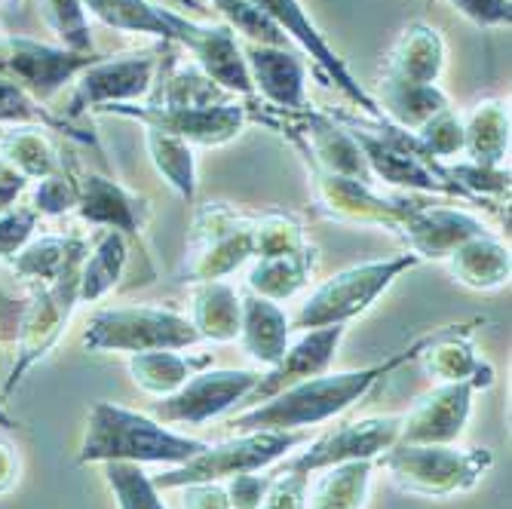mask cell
I'll return each mask as SVG.
<instances>
[{"label": "cell", "mask_w": 512, "mask_h": 509, "mask_svg": "<svg viewBox=\"0 0 512 509\" xmlns=\"http://www.w3.org/2000/svg\"><path fill=\"white\" fill-rule=\"evenodd\" d=\"M451 7L482 28H497L512 22V4L509 0H451Z\"/></svg>", "instance_id": "c3c4849f"}, {"label": "cell", "mask_w": 512, "mask_h": 509, "mask_svg": "<svg viewBox=\"0 0 512 509\" xmlns=\"http://www.w3.org/2000/svg\"><path fill=\"white\" fill-rule=\"evenodd\" d=\"M252 221L255 212L230 203H206L194 212L188 255H184V283L227 280L252 258Z\"/></svg>", "instance_id": "52a82bcc"}, {"label": "cell", "mask_w": 512, "mask_h": 509, "mask_svg": "<svg viewBox=\"0 0 512 509\" xmlns=\"http://www.w3.org/2000/svg\"><path fill=\"white\" fill-rule=\"evenodd\" d=\"M445 59H448V50H445L439 28L427 22H411L393 43L384 74L411 80V83H439L445 71Z\"/></svg>", "instance_id": "603a6c76"}, {"label": "cell", "mask_w": 512, "mask_h": 509, "mask_svg": "<svg viewBox=\"0 0 512 509\" xmlns=\"http://www.w3.org/2000/svg\"><path fill=\"white\" fill-rule=\"evenodd\" d=\"M488 234L482 218L467 209H448V206H427L414 200L408 215L399 224V234L411 255L421 261H445L457 246L473 237Z\"/></svg>", "instance_id": "d6986e66"}, {"label": "cell", "mask_w": 512, "mask_h": 509, "mask_svg": "<svg viewBox=\"0 0 512 509\" xmlns=\"http://www.w3.org/2000/svg\"><path fill=\"white\" fill-rule=\"evenodd\" d=\"M28 178L22 172H16L7 160H0V212L16 206V200L25 194Z\"/></svg>", "instance_id": "816d5d0a"}, {"label": "cell", "mask_w": 512, "mask_h": 509, "mask_svg": "<svg viewBox=\"0 0 512 509\" xmlns=\"http://www.w3.org/2000/svg\"><path fill=\"white\" fill-rule=\"evenodd\" d=\"M43 22L56 34L59 46L77 56H92V31L83 0H37Z\"/></svg>", "instance_id": "f35d334b"}, {"label": "cell", "mask_w": 512, "mask_h": 509, "mask_svg": "<svg viewBox=\"0 0 512 509\" xmlns=\"http://www.w3.org/2000/svg\"><path fill=\"white\" fill-rule=\"evenodd\" d=\"M83 258H77L56 283L34 286L31 298L25 301L22 316H19V332H16V362H13V372H10L7 384H4V399H10L13 390L22 384V378L46 353H53V347L62 341L68 322H71V313L80 304L77 289H80Z\"/></svg>", "instance_id": "ba28073f"}, {"label": "cell", "mask_w": 512, "mask_h": 509, "mask_svg": "<svg viewBox=\"0 0 512 509\" xmlns=\"http://www.w3.org/2000/svg\"><path fill=\"white\" fill-rule=\"evenodd\" d=\"M126 264H129V240L120 230H99L92 237L80 267V289H77L80 304H96L105 295H111L123 280Z\"/></svg>", "instance_id": "4dcf8cb0"}, {"label": "cell", "mask_w": 512, "mask_h": 509, "mask_svg": "<svg viewBox=\"0 0 512 509\" xmlns=\"http://www.w3.org/2000/svg\"><path fill=\"white\" fill-rule=\"evenodd\" d=\"M445 261H448V270H451L454 280L460 286L473 289V292L503 289L509 283V273H512L509 246L491 234L467 240L463 246H457Z\"/></svg>", "instance_id": "484cf974"}, {"label": "cell", "mask_w": 512, "mask_h": 509, "mask_svg": "<svg viewBox=\"0 0 512 509\" xmlns=\"http://www.w3.org/2000/svg\"><path fill=\"white\" fill-rule=\"evenodd\" d=\"M227 488V500L230 509H258L267 488H270V476H258V473H243L224 482Z\"/></svg>", "instance_id": "681fc988"}, {"label": "cell", "mask_w": 512, "mask_h": 509, "mask_svg": "<svg viewBox=\"0 0 512 509\" xmlns=\"http://www.w3.org/2000/svg\"><path fill=\"white\" fill-rule=\"evenodd\" d=\"M102 114L135 120L145 129L166 132L172 138H181V142L200 145V148H221L227 142H234L249 123V108L237 99H227L218 105H194V108L129 102V105H108L102 108Z\"/></svg>", "instance_id": "9c48e42d"}, {"label": "cell", "mask_w": 512, "mask_h": 509, "mask_svg": "<svg viewBox=\"0 0 512 509\" xmlns=\"http://www.w3.org/2000/svg\"><path fill=\"white\" fill-rule=\"evenodd\" d=\"M178 491H184L181 509H230L224 482H194Z\"/></svg>", "instance_id": "f907efd6"}, {"label": "cell", "mask_w": 512, "mask_h": 509, "mask_svg": "<svg viewBox=\"0 0 512 509\" xmlns=\"http://www.w3.org/2000/svg\"><path fill=\"white\" fill-rule=\"evenodd\" d=\"M399 424L402 418H396V414L338 424L310 439L307 445H301L298 454L283 457V467L279 470L313 476L319 470L350 464V460H378L387 448L399 442Z\"/></svg>", "instance_id": "4fadbf2b"}, {"label": "cell", "mask_w": 512, "mask_h": 509, "mask_svg": "<svg viewBox=\"0 0 512 509\" xmlns=\"http://www.w3.org/2000/svg\"><path fill=\"white\" fill-rule=\"evenodd\" d=\"M0 123L10 126H53L56 120L34 102L25 89L0 77Z\"/></svg>", "instance_id": "f6af8a7d"}, {"label": "cell", "mask_w": 512, "mask_h": 509, "mask_svg": "<svg viewBox=\"0 0 512 509\" xmlns=\"http://www.w3.org/2000/svg\"><path fill=\"white\" fill-rule=\"evenodd\" d=\"M310 442V430L279 433V430H255V433H234L224 442L206 445L188 464L166 467L154 479L157 491H175L194 482H227L243 473H261L276 460L289 457L295 448Z\"/></svg>", "instance_id": "5b68a950"}, {"label": "cell", "mask_w": 512, "mask_h": 509, "mask_svg": "<svg viewBox=\"0 0 512 509\" xmlns=\"http://www.w3.org/2000/svg\"><path fill=\"white\" fill-rule=\"evenodd\" d=\"M19 479V454L10 442L0 439V494L10 491Z\"/></svg>", "instance_id": "f5cc1de1"}, {"label": "cell", "mask_w": 512, "mask_h": 509, "mask_svg": "<svg viewBox=\"0 0 512 509\" xmlns=\"http://www.w3.org/2000/svg\"><path fill=\"white\" fill-rule=\"evenodd\" d=\"M209 442L181 436L151 414L123 408L117 402H92L86 418V436L80 445V464H111V460H126V464H160L178 467L197 457Z\"/></svg>", "instance_id": "7a4b0ae2"}, {"label": "cell", "mask_w": 512, "mask_h": 509, "mask_svg": "<svg viewBox=\"0 0 512 509\" xmlns=\"http://www.w3.org/2000/svg\"><path fill=\"white\" fill-rule=\"evenodd\" d=\"M378 467L390 479L417 497L445 500L473 491L494 467L491 448H457V445H405L396 442L378 457Z\"/></svg>", "instance_id": "3957f363"}, {"label": "cell", "mask_w": 512, "mask_h": 509, "mask_svg": "<svg viewBox=\"0 0 512 509\" xmlns=\"http://www.w3.org/2000/svg\"><path fill=\"white\" fill-rule=\"evenodd\" d=\"M89 249V243L77 234H43L34 237L22 252H16L10 258V267L16 273V280L28 283V286H50L59 276L77 261L83 258Z\"/></svg>", "instance_id": "f1b7e54d"}, {"label": "cell", "mask_w": 512, "mask_h": 509, "mask_svg": "<svg viewBox=\"0 0 512 509\" xmlns=\"http://www.w3.org/2000/svg\"><path fill=\"white\" fill-rule=\"evenodd\" d=\"M307 488H310V476L276 470L270 476V488L258 509H307Z\"/></svg>", "instance_id": "7dc6e473"}, {"label": "cell", "mask_w": 512, "mask_h": 509, "mask_svg": "<svg viewBox=\"0 0 512 509\" xmlns=\"http://www.w3.org/2000/svg\"><path fill=\"white\" fill-rule=\"evenodd\" d=\"M255 368H212V372L191 375L175 393L154 402L151 418L163 427H200L230 408H240L246 393L255 387Z\"/></svg>", "instance_id": "8fae6325"}, {"label": "cell", "mask_w": 512, "mask_h": 509, "mask_svg": "<svg viewBox=\"0 0 512 509\" xmlns=\"http://www.w3.org/2000/svg\"><path fill=\"white\" fill-rule=\"evenodd\" d=\"M0 160H7L28 181H40L62 169L59 151L53 148L43 126H10L0 135Z\"/></svg>", "instance_id": "836d02e7"}, {"label": "cell", "mask_w": 512, "mask_h": 509, "mask_svg": "<svg viewBox=\"0 0 512 509\" xmlns=\"http://www.w3.org/2000/svg\"><path fill=\"white\" fill-rule=\"evenodd\" d=\"M163 53L135 50L123 56L96 59L86 71L77 74L74 96L68 102V117H80L83 111H102L108 105H129L151 96Z\"/></svg>", "instance_id": "30bf717a"}, {"label": "cell", "mask_w": 512, "mask_h": 509, "mask_svg": "<svg viewBox=\"0 0 512 509\" xmlns=\"http://www.w3.org/2000/svg\"><path fill=\"white\" fill-rule=\"evenodd\" d=\"M414 138L430 160H436V163L451 160V157L463 154V120L454 108H445L417 129Z\"/></svg>", "instance_id": "b9f144b4"}, {"label": "cell", "mask_w": 512, "mask_h": 509, "mask_svg": "<svg viewBox=\"0 0 512 509\" xmlns=\"http://www.w3.org/2000/svg\"><path fill=\"white\" fill-rule=\"evenodd\" d=\"M252 4L276 25L283 28L289 40H298L301 50L325 71V77H329L341 92L344 99L353 102L362 114H368L371 120H387L378 108V99L371 96V92L350 74V68L341 62V56L329 46V40H325L319 34V28L313 25V19L307 16V10L301 7V0H252Z\"/></svg>", "instance_id": "2e32d148"}, {"label": "cell", "mask_w": 512, "mask_h": 509, "mask_svg": "<svg viewBox=\"0 0 512 509\" xmlns=\"http://www.w3.org/2000/svg\"><path fill=\"white\" fill-rule=\"evenodd\" d=\"M307 243L304 237V224L298 215L286 209H267L255 212L252 221V258H273V255H286L295 252Z\"/></svg>", "instance_id": "74e56055"}, {"label": "cell", "mask_w": 512, "mask_h": 509, "mask_svg": "<svg viewBox=\"0 0 512 509\" xmlns=\"http://www.w3.org/2000/svg\"><path fill=\"white\" fill-rule=\"evenodd\" d=\"M427 335L414 338L405 350H399L375 365L353 368V372H335V375L325 372V375H316L295 387H286L283 393H276V396L240 411L237 418L227 421V427L234 433H255V430L295 433V430L319 427L325 421L338 418V414L347 411L353 402H359L378 381L399 372L402 365H411L417 359V353H421V347L427 344Z\"/></svg>", "instance_id": "6da1fadb"}, {"label": "cell", "mask_w": 512, "mask_h": 509, "mask_svg": "<svg viewBox=\"0 0 512 509\" xmlns=\"http://www.w3.org/2000/svg\"><path fill=\"white\" fill-rule=\"evenodd\" d=\"M375 460H350L329 470L307 488V509H362Z\"/></svg>", "instance_id": "d6a6232c"}, {"label": "cell", "mask_w": 512, "mask_h": 509, "mask_svg": "<svg viewBox=\"0 0 512 509\" xmlns=\"http://www.w3.org/2000/svg\"><path fill=\"white\" fill-rule=\"evenodd\" d=\"M99 56H77L68 53L56 43H43L22 34L0 37V77L25 89L34 102H50L56 92L77 80L80 71H86Z\"/></svg>", "instance_id": "5bb4252c"}, {"label": "cell", "mask_w": 512, "mask_h": 509, "mask_svg": "<svg viewBox=\"0 0 512 509\" xmlns=\"http://www.w3.org/2000/svg\"><path fill=\"white\" fill-rule=\"evenodd\" d=\"M243 295L224 283H194L191 289V322L209 344H234L240 338Z\"/></svg>", "instance_id": "4316f807"}, {"label": "cell", "mask_w": 512, "mask_h": 509, "mask_svg": "<svg viewBox=\"0 0 512 509\" xmlns=\"http://www.w3.org/2000/svg\"><path fill=\"white\" fill-rule=\"evenodd\" d=\"M37 218L40 215L31 206H10L0 212V261H10L34 240Z\"/></svg>", "instance_id": "bcb514c9"}, {"label": "cell", "mask_w": 512, "mask_h": 509, "mask_svg": "<svg viewBox=\"0 0 512 509\" xmlns=\"http://www.w3.org/2000/svg\"><path fill=\"white\" fill-rule=\"evenodd\" d=\"M463 154L470 163L506 169L509 157V102L485 99L463 120Z\"/></svg>", "instance_id": "f546056e"}, {"label": "cell", "mask_w": 512, "mask_h": 509, "mask_svg": "<svg viewBox=\"0 0 512 509\" xmlns=\"http://www.w3.org/2000/svg\"><path fill=\"white\" fill-rule=\"evenodd\" d=\"M86 13L102 19L114 31L126 34H151L163 43H178L181 25L188 16H181L157 0H83Z\"/></svg>", "instance_id": "d4e9b609"}, {"label": "cell", "mask_w": 512, "mask_h": 509, "mask_svg": "<svg viewBox=\"0 0 512 509\" xmlns=\"http://www.w3.org/2000/svg\"><path fill=\"white\" fill-rule=\"evenodd\" d=\"M243 59L252 77V89L276 111L307 108V68L289 46L246 43Z\"/></svg>", "instance_id": "7402d4cb"}, {"label": "cell", "mask_w": 512, "mask_h": 509, "mask_svg": "<svg viewBox=\"0 0 512 509\" xmlns=\"http://www.w3.org/2000/svg\"><path fill=\"white\" fill-rule=\"evenodd\" d=\"M310 169L313 181V194L319 203V212L332 221L344 224H365V227H384L390 234H399V224L408 215L411 203L408 197H387L375 191L371 181L335 175V172H322L316 166Z\"/></svg>", "instance_id": "9a60e30c"}, {"label": "cell", "mask_w": 512, "mask_h": 509, "mask_svg": "<svg viewBox=\"0 0 512 509\" xmlns=\"http://www.w3.org/2000/svg\"><path fill=\"white\" fill-rule=\"evenodd\" d=\"M145 145H148L154 169L166 178L169 188L184 203H194V197H197V160H194L191 145L181 142V138L166 135V132H157V129H145Z\"/></svg>", "instance_id": "d590c367"}, {"label": "cell", "mask_w": 512, "mask_h": 509, "mask_svg": "<svg viewBox=\"0 0 512 509\" xmlns=\"http://www.w3.org/2000/svg\"><path fill=\"white\" fill-rule=\"evenodd\" d=\"M215 10L224 16V25L240 34L243 40L249 43H258V46H289L292 40L286 37L283 28H276L252 0H212Z\"/></svg>", "instance_id": "60d3db41"}, {"label": "cell", "mask_w": 512, "mask_h": 509, "mask_svg": "<svg viewBox=\"0 0 512 509\" xmlns=\"http://www.w3.org/2000/svg\"><path fill=\"white\" fill-rule=\"evenodd\" d=\"M319 267V249L307 240L301 249L273 255V258H255L249 270V292L258 298H267L273 304L295 298L301 289H307Z\"/></svg>", "instance_id": "cb8c5ba5"}, {"label": "cell", "mask_w": 512, "mask_h": 509, "mask_svg": "<svg viewBox=\"0 0 512 509\" xmlns=\"http://www.w3.org/2000/svg\"><path fill=\"white\" fill-rule=\"evenodd\" d=\"M421 264V258L405 252L393 258H375V261H362L353 267L338 270L329 276L325 283H319L310 298L298 307L292 329H322V326H347L356 316L375 307V301L399 280L402 273L414 270Z\"/></svg>", "instance_id": "277c9868"}, {"label": "cell", "mask_w": 512, "mask_h": 509, "mask_svg": "<svg viewBox=\"0 0 512 509\" xmlns=\"http://www.w3.org/2000/svg\"><path fill=\"white\" fill-rule=\"evenodd\" d=\"M237 341L258 365L270 368L286 353V347L292 341V322L283 310H279V304L249 292L243 298V319H240Z\"/></svg>", "instance_id": "83f0119b"}, {"label": "cell", "mask_w": 512, "mask_h": 509, "mask_svg": "<svg viewBox=\"0 0 512 509\" xmlns=\"http://www.w3.org/2000/svg\"><path fill=\"white\" fill-rule=\"evenodd\" d=\"M482 387L476 381H454L439 384L427 396L417 399V405L402 414L399 442L405 445H454L470 424L473 396Z\"/></svg>", "instance_id": "ac0fdd59"}, {"label": "cell", "mask_w": 512, "mask_h": 509, "mask_svg": "<svg viewBox=\"0 0 512 509\" xmlns=\"http://www.w3.org/2000/svg\"><path fill=\"white\" fill-rule=\"evenodd\" d=\"M427 4H430V7H433V4H436V0H427Z\"/></svg>", "instance_id": "11a10c76"}, {"label": "cell", "mask_w": 512, "mask_h": 509, "mask_svg": "<svg viewBox=\"0 0 512 509\" xmlns=\"http://www.w3.org/2000/svg\"><path fill=\"white\" fill-rule=\"evenodd\" d=\"M344 335H347V326H322V329L301 332V338L289 341L283 356H279L270 368H264V372H258V381L246 393L240 408H252L276 393H283L286 387H295L301 381L325 375L338 356Z\"/></svg>", "instance_id": "e0dca14e"}, {"label": "cell", "mask_w": 512, "mask_h": 509, "mask_svg": "<svg viewBox=\"0 0 512 509\" xmlns=\"http://www.w3.org/2000/svg\"><path fill=\"white\" fill-rule=\"evenodd\" d=\"M194 375V359L181 356L178 350H154L129 356V378L138 390L157 399L175 393L184 381Z\"/></svg>", "instance_id": "8d00e7d4"}, {"label": "cell", "mask_w": 512, "mask_h": 509, "mask_svg": "<svg viewBox=\"0 0 512 509\" xmlns=\"http://www.w3.org/2000/svg\"><path fill=\"white\" fill-rule=\"evenodd\" d=\"M482 322L485 319H470V322H457V326L433 329L414 362H421L424 372L439 384L476 381L482 390H488L494 384V368L476 353L470 341L473 329L482 326Z\"/></svg>", "instance_id": "44dd1931"}, {"label": "cell", "mask_w": 512, "mask_h": 509, "mask_svg": "<svg viewBox=\"0 0 512 509\" xmlns=\"http://www.w3.org/2000/svg\"><path fill=\"white\" fill-rule=\"evenodd\" d=\"M105 482L120 509H166L154 479L145 473L142 464H126V460H111L105 464Z\"/></svg>", "instance_id": "ab89813d"}, {"label": "cell", "mask_w": 512, "mask_h": 509, "mask_svg": "<svg viewBox=\"0 0 512 509\" xmlns=\"http://www.w3.org/2000/svg\"><path fill=\"white\" fill-rule=\"evenodd\" d=\"M270 111L273 114H267L264 123L283 129L298 145L307 166L375 184V178H371V172L365 166V157H362V151L356 145V138L335 117L322 114V111H307V108H301V111H276V108H270Z\"/></svg>", "instance_id": "7c38bea8"}, {"label": "cell", "mask_w": 512, "mask_h": 509, "mask_svg": "<svg viewBox=\"0 0 512 509\" xmlns=\"http://www.w3.org/2000/svg\"><path fill=\"white\" fill-rule=\"evenodd\" d=\"M203 338L194 322L169 307H105L92 313L83 332V347L92 353H154L188 350Z\"/></svg>", "instance_id": "8992f818"}, {"label": "cell", "mask_w": 512, "mask_h": 509, "mask_svg": "<svg viewBox=\"0 0 512 509\" xmlns=\"http://www.w3.org/2000/svg\"><path fill=\"white\" fill-rule=\"evenodd\" d=\"M77 215L99 227V230H120V234L129 240H142L145 227L151 218V206L145 197H138L135 191L123 188L120 181L105 178V175H92L83 172L77 175Z\"/></svg>", "instance_id": "ffe728a7"}, {"label": "cell", "mask_w": 512, "mask_h": 509, "mask_svg": "<svg viewBox=\"0 0 512 509\" xmlns=\"http://www.w3.org/2000/svg\"><path fill=\"white\" fill-rule=\"evenodd\" d=\"M378 108L399 129L417 132L430 117H436L439 111L451 108V102H448L445 92L439 89V83H411V80H399V77H387L384 74Z\"/></svg>", "instance_id": "1f68e13d"}, {"label": "cell", "mask_w": 512, "mask_h": 509, "mask_svg": "<svg viewBox=\"0 0 512 509\" xmlns=\"http://www.w3.org/2000/svg\"><path fill=\"white\" fill-rule=\"evenodd\" d=\"M169 62V74L157 71L160 80H154L157 89H151V105H172V108H194V105H218L227 102L230 96L215 86L197 65L194 68H181L175 62V56H166Z\"/></svg>", "instance_id": "e575fe53"}, {"label": "cell", "mask_w": 512, "mask_h": 509, "mask_svg": "<svg viewBox=\"0 0 512 509\" xmlns=\"http://www.w3.org/2000/svg\"><path fill=\"white\" fill-rule=\"evenodd\" d=\"M77 178L71 172H65V166L53 175H46L34 184L31 191V209L37 215H65V212H74L77 209Z\"/></svg>", "instance_id": "ee69618b"}, {"label": "cell", "mask_w": 512, "mask_h": 509, "mask_svg": "<svg viewBox=\"0 0 512 509\" xmlns=\"http://www.w3.org/2000/svg\"><path fill=\"white\" fill-rule=\"evenodd\" d=\"M445 175L467 194L473 203L491 200V197H509V169H491L463 160L457 166H448Z\"/></svg>", "instance_id": "7bdbcfd3"}, {"label": "cell", "mask_w": 512, "mask_h": 509, "mask_svg": "<svg viewBox=\"0 0 512 509\" xmlns=\"http://www.w3.org/2000/svg\"><path fill=\"white\" fill-rule=\"evenodd\" d=\"M0 427H4V430H16V427H19V421L4 408V402H0Z\"/></svg>", "instance_id": "db71d44e"}]
</instances>
